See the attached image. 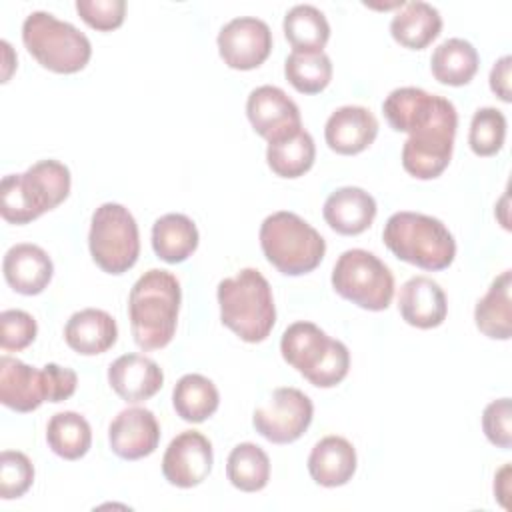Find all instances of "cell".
Returning <instances> with one entry per match:
<instances>
[{
    "mask_svg": "<svg viewBox=\"0 0 512 512\" xmlns=\"http://www.w3.org/2000/svg\"><path fill=\"white\" fill-rule=\"evenodd\" d=\"M284 36L296 52L322 50L330 38V24L312 4H296L284 16Z\"/></svg>",
    "mask_w": 512,
    "mask_h": 512,
    "instance_id": "obj_30",
    "label": "cell"
},
{
    "mask_svg": "<svg viewBox=\"0 0 512 512\" xmlns=\"http://www.w3.org/2000/svg\"><path fill=\"white\" fill-rule=\"evenodd\" d=\"M108 384L124 402L138 404L162 388L164 372L148 356L122 354L108 368Z\"/></svg>",
    "mask_w": 512,
    "mask_h": 512,
    "instance_id": "obj_18",
    "label": "cell"
},
{
    "mask_svg": "<svg viewBox=\"0 0 512 512\" xmlns=\"http://www.w3.org/2000/svg\"><path fill=\"white\" fill-rule=\"evenodd\" d=\"M198 240V228L186 214H164L152 226V248L156 256L168 264L190 258L198 248Z\"/></svg>",
    "mask_w": 512,
    "mask_h": 512,
    "instance_id": "obj_26",
    "label": "cell"
},
{
    "mask_svg": "<svg viewBox=\"0 0 512 512\" xmlns=\"http://www.w3.org/2000/svg\"><path fill=\"white\" fill-rule=\"evenodd\" d=\"M180 282L160 268L144 272L128 296V316L134 342L142 350H158L170 344L178 324Z\"/></svg>",
    "mask_w": 512,
    "mask_h": 512,
    "instance_id": "obj_1",
    "label": "cell"
},
{
    "mask_svg": "<svg viewBox=\"0 0 512 512\" xmlns=\"http://www.w3.org/2000/svg\"><path fill=\"white\" fill-rule=\"evenodd\" d=\"M220 320L240 340L256 344L268 338L276 324L270 282L256 268H244L218 284Z\"/></svg>",
    "mask_w": 512,
    "mask_h": 512,
    "instance_id": "obj_3",
    "label": "cell"
},
{
    "mask_svg": "<svg viewBox=\"0 0 512 512\" xmlns=\"http://www.w3.org/2000/svg\"><path fill=\"white\" fill-rule=\"evenodd\" d=\"M76 12L94 30L110 32L122 26L126 16L124 0H76Z\"/></svg>",
    "mask_w": 512,
    "mask_h": 512,
    "instance_id": "obj_37",
    "label": "cell"
},
{
    "mask_svg": "<svg viewBox=\"0 0 512 512\" xmlns=\"http://www.w3.org/2000/svg\"><path fill=\"white\" fill-rule=\"evenodd\" d=\"M0 402L16 412H32L48 402L44 368H34L18 358H0Z\"/></svg>",
    "mask_w": 512,
    "mask_h": 512,
    "instance_id": "obj_16",
    "label": "cell"
},
{
    "mask_svg": "<svg viewBox=\"0 0 512 512\" xmlns=\"http://www.w3.org/2000/svg\"><path fill=\"white\" fill-rule=\"evenodd\" d=\"M216 42L226 66L234 70H254L270 56L272 32L260 18L238 16L222 26Z\"/></svg>",
    "mask_w": 512,
    "mask_h": 512,
    "instance_id": "obj_13",
    "label": "cell"
},
{
    "mask_svg": "<svg viewBox=\"0 0 512 512\" xmlns=\"http://www.w3.org/2000/svg\"><path fill=\"white\" fill-rule=\"evenodd\" d=\"M34 482V466L24 452L4 450L0 454V496L4 500L24 496Z\"/></svg>",
    "mask_w": 512,
    "mask_h": 512,
    "instance_id": "obj_35",
    "label": "cell"
},
{
    "mask_svg": "<svg viewBox=\"0 0 512 512\" xmlns=\"http://www.w3.org/2000/svg\"><path fill=\"white\" fill-rule=\"evenodd\" d=\"M506 140V116L492 106L478 108L470 122L468 144L476 156H494Z\"/></svg>",
    "mask_w": 512,
    "mask_h": 512,
    "instance_id": "obj_34",
    "label": "cell"
},
{
    "mask_svg": "<svg viewBox=\"0 0 512 512\" xmlns=\"http://www.w3.org/2000/svg\"><path fill=\"white\" fill-rule=\"evenodd\" d=\"M398 310L406 324L430 330L446 320L448 302L436 280L428 276H412L400 288Z\"/></svg>",
    "mask_w": 512,
    "mask_h": 512,
    "instance_id": "obj_19",
    "label": "cell"
},
{
    "mask_svg": "<svg viewBox=\"0 0 512 512\" xmlns=\"http://www.w3.org/2000/svg\"><path fill=\"white\" fill-rule=\"evenodd\" d=\"M510 68H512V56H502L500 60L494 62L490 70V90L502 100L510 102L512 100V90H510Z\"/></svg>",
    "mask_w": 512,
    "mask_h": 512,
    "instance_id": "obj_40",
    "label": "cell"
},
{
    "mask_svg": "<svg viewBox=\"0 0 512 512\" xmlns=\"http://www.w3.org/2000/svg\"><path fill=\"white\" fill-rule=\"evenodd\" d=\"M246 116L268 144L286 140L302 130L300 110L296 102L278 86H258L248 94Z\"/></svg>",
    "mask_w": 512,
    "mask_h": 512,
    "instance_id": "obj_12",
    "label": "cell"
},
{
    "mask_svg": "<svg viewBox=\"0 0 512 512\" xmlns=\"http://www.w3.org/2000/svg\"><path fill=\"white\" fill-rule=\"evenodd\" d=\"M494 494L498 498V502L508 508V502L506 498L510 496V464H504L496 476H494Z\"/></svg>",
    "mask_w": 512,
    "mask_h": 512,
    "instance_id": "obj_41",
    "label": "cell"
},
{
    "mask_svg": "<svg viewBox=\"0 0 512 512\" xmlns=\"http://www.w3.org/2000/svg\"><path fill=\"white\" fill-rule=\"evenodd\" d=\"M332 288L352 304L380 312L392 302L394 276L376 254L352 248L338 256L332 268Z\"/></svg>",
    "mask_w": 512,
    "mask_h": 512,
    "instance_id": "obj_10",
    "label": "cell"
},
{
    "mask_svg": "<svg viewBox=\"0 0 512 512\" xmlns=\"http://www.w3.org/2000/svg\"><path fill=\"white\" fill-rule=\"evenodd\" d=\"M108 442L112 452L122 460L146 458L160 442L158 420L148 408H124L110 422Z\"/></svg>",
    "mask_w": 512,
    "mask_h": 512,
    "instance_id": "obj_15",
    "label": "cell"
},
{
    "mask_svg": "<svg viewBox=\"0 0 512 512\" xmlns=\"http://www.w3.org/2000/svg\"><path fill=\"white\" fill-rule=\"evenodd\" d=\"M172 404L184 422L200 424L218 410L220 394L210 378L202 374H184L172 390Z\"/></svg>",
    "mask_w": 512,
    "mask_h": 512,
    "instance_id": "obj_28",
    "label": "cell"
},
{
    "mask_svg": "<svg viewBox=\"0 0 512 512\" xmlns=\"http://www.w3.org/2000/svg\"><path fill=\"white\" fill-rule=\"evenodd\" d=\"M2 272L12 290L24 296H36L50 284L54 264L46 250L36 244L22 242L14 244L4 254Z\"/></svg>",
    "mask_w": 512,
    "mask_h": 512,
    "instance_id": "obj_20",
    "label": "cell"
},
{
    "mask_svg": "<svg viewBox=\"0 0 512 512\" xmlns=\"http://www.w3.org/2000/svg\"><path fill=\"white\" fill-rule=\"evenodd\" d=\"M442 30L440 12L422 0L404 2L402 10H398L390 20L392 38L410 50L426 48Z\"/></svg>",
    "mask_w": 512,
    "mask_h": 512,
    "instance_id": "obj_24",
    "label": "cell"
},
{
    "mask_svg": "<svg viewBox=\"0 0 512 512\" xmlns=\"http://www.w3.org/2000/svg\"><path fill=\"white\" fill-rule=\"evenodd\" d=\"M286 80L302 94H318L332 80V60L324 50L296 52L284 62Z\"/></svg>",
    "mask_w": 512,
    "mask_h": 512,
    "instance_id": "obj_33",
    "label": "cell"
},
{
    "mask_svg": "<svg viewBox=\"0 0 512 512\" xmlns=\"http://www.w3.org/2000/svg\"><path fill=\"white\" fill-rule=\"evenodd\" d=\"M230 484L242 492H258L270 480V458L254 442H242L232 448L226 462Z\"/></svg>",
    "mask_w": 512,
    "mask_h": 512,
    "instance_id": "obj_31",
    "label": "cell"
},
{
    "mask_svg": "<svg viewBox=\"0 0 512 512\" xmlns=\"http://www.w3.org/2000/svg\"><path fill=\"white\" fill-rule=\"evenodd\" d=\"M118 326L116 320L100 308H84L74 312L64 326L66 344L82 354L96 356L116 344Z\"/></svg>",
    "mask_w": 512,
    "mask_h": 512,
    "instance_id": "obj_22",
    "label": "cell"
},
{
    "mask_svg": "<svg viewBox=\"0 0 512 512\" xmlns=\"http://www.w3.org/2000/svg\"><path fill=\"white\" fill-rule=\"evenodd\" d=\"M260 248L278 272L302 276L322 262L326 240L298 214L280 210L264 218L260 226Z\"/></svg>",
    "mask_w": 512,
    "mask_h": 512,
    "instance_id": "obj_6",
    "label": "cell"
},
{
    "mask_svg": "<svg viewBox=\"0 0 512 512\" xmlns=\"http://www.w3.org/2000/svg\"><path fill=\"white\" fill-rule=\"evenodd\" d=\"M378 134L376 116L364 106L336 108L324 126V138L330 150L342 156H352L366 150Z\"/></svg>",
    "mask_w": 512,
    "mask_h": 512,
    "instance_id": "obj_17",
    "label": "cell"
},
{
    "mask_svg": "<svg viewBox=\"0 0 512 512\" xmlns=\"http://www.w3.org/2000/svg\"><path fill=\"white\" fill-rule=\"evenodd\" d=\"M376 210V200L364 188L342 186L326 198L322 214L334 232L356 236L372 226Z\"/></svg>",
    "mask_w": 512,
    "mask_h": 512,
    "instance_id": "obj_21",
    "label": "cell"
},
{
    "mask_svg": "<svg viewBox=\"0 0 512 512\" xmlns=\"http://www.w3.org/2000/svg\"><path fill=\"white\" fill-rule=\"evenodd\" d=\"M88 246L92 260L104 272H128L140 254L138 224L130 210L116 202H104L98 206L90 220Z\"/></svg>",
    "mask_w": 512,
    "mask_h": 512,
    "instance_id": "obj_9",
    "label": "cell"
},
{
    "mask_svg": "<svg viewBox=\"0 0 512 512\" xmlns=\"http://www.w3.org/2000/svg\"><path fill=\"white\" fill-rule=\"evenodd\" d=\"M510 284L512 272L504 270L492 280L488 292L476 302L474 308L476 328L492 340H508L512 336Z\"/></svg>",
    "mask_w": 512,
    "mask_h": 512,
    "instance_id": "obj_25",
    "label": "cell"
},
{
    "mask_svg": "<svg viewBox=\"0 0 512 512\" xmlns=\"http://www.w3.org/2000/svg\"><path fill=\"white\" fill-rule=\"evenodd\" d=\"M478 52L464 38H448L438 44L430 58L432 76L440 84L448 86H464L478 72Z\"/></svg>",
    "mask_w": 512,
    "mask_h": 512,
    "instance_id": "obj_27",
    "label": "cell"
},
{
    "mask_svg": "<svg viewBox=\"0 0 512 512\" xmlns=\"http://www.w3.org/2000/svg\"><path fill=\"white\" fill-rule=\"evenodd\" d=\"M482 430L486 438L502 448L510 450L512 446V404L510 398L492 400L482 412Z\"/></svg>",
    "mask_w": 512,
    "mask_h": 512,
    "instance_id": "obj_38",
    "label": "cell"
},
{
    "mask_svg": "<svg viewBox=\"0 0 512 512\" xmlns=\"http://www.w3.org/2000/svg\"><path fill=\"white\" fill-rule=\"evenodd\" d=\"M212 444L198 430H184L168 444L162 456L164 478L178 488L202 484L212 470Z\"/></svg>",
    "mask_w": 512,
    "mask_h": 512,
    "instance_id": "obj_14",
    "label": "cell"
},
{
    "mask_svg": "<svg viewBox=\"0 0 512 512\" xmlns=\"http://www.w3.org/2000/svg\"><path fill=\"white\" fill-rule=\"evenodd\" d=\"M44 374H46V386H48V402L68 400L76 392L78 376L72 368L50 362L44 366Z\"/></svg>",
    "mask_w": 512,
    "mask_h": 512,
    "instance_id": "obj_39",
    "label": "cell"
},
{
    "mask_svg": "<svg viewBox=\"0 0 512 512\" xmlns=\"http://www.w3.org/2000/svg\"><path fill=\"white\" fill-rule=\"evenodd\" d=\"M70 170L58 160H40L0 184V214L10 224H28L62 204L70 194Z\"/></svg>",
    "mask_w": 512,
    "mask_h": 512,
    "instance_id": "obj_2",
    "label": "cell"
},
{
    "mask_svg": "<svg viewBox=\"0 0 512 512\" xmlns=\"http://www.w3.org/2000/svg\"><path fill=\"white\" fill-rule=\"evenodd\" d=\"M46 442L56 456L64 460H78L90 450L92 428L82 414L64 410L48 420Z\"/></svg>",
    "mask_w": 512,
    "mask_h": 512,
    "instance_id": "obj_29",
    "label": "cell"
},
{
    "mask_svg": "<svg viewBox=\"0 0 512 512\" xmlns=\"http://www.w3.org/2000/svg\"><path fill=\"white\" fill-rule=\"evenodd\" d=\"M38 324L24 310H4L0 314V346L6 352H20L36 338Z\"/></svg>",
    "mask_w": 512,
    "mask_h": 512,
    "instance_id": "obj_36",
    "label": "cell"
},
{
    "mask_svg": "<svg viewBox=\"0 0 512 512\" xmlns=\"http://www.w3.org/2000/svg\"><path fill=\"white\" fill-rule=\"evenodd\" d=\"M458 128V112L454 104L442 96L434 114L414 130L402 146V166L418 180L438 178L450 164L454 136Z\"/></svg>",
    "mask_w": 512,
    "mask_h": 512,
    "instance_id": "obj_8",
    "label": "cell"
},
{
    "mask_svg": "<svg viewBox=\"0 0 512 512\" xmlns=\"http://www.w3.org/2000/svg\"><path fill=\"white\" fill-rule=\"evenodd\" d=\"M314 416L312 400L298 388L282 386L254 410L252 424L256 432L272 444H290L310 426Z\"/></svg>",
    "mask_w": 512,
    "mask_h": 512,
    "instance_id": "obj_11",
    "label": "cell"
},
{
    "mask_svg": "<svg viewBox=\"0 0 512 512\" xmlns=\"http://www.w3.org/2000/svg\"><path fill=\"white\" fill-rule=\"evenodd\" d=\"M382 240L396 258L424 270H444L456 256V240L444 222L420 212H394Z\"/></svg>",
    "mask_w": 512,
    "mask_h": 512,
    "instance_id": "obj_4",
    "label": "cell"
},
{
    "mask_svg": "<svg viewBox=\"0 0 512 512\" xmlns=\"http://www.w3.org/2000/svg\"><path fill=\"white\" fill-rule=\"evenodd\" d=\"M22 42L42 68L56 74L80 72L92 56L84 32L44 10L30 12L24 18Z\"/></svg>",
    "mask_w": 512,
    "mask_h": 512,
    "instance_id": "obj_7",
    "label": "cell"
},
{
    "mask_svg": "<svg viewBox=\"0 0 512 512\" xmlns=\"http://www.w3.org/2000/svg\"><path fill=\"white\" fill-rule=\"evenodd\" d=\"M356 462V450L346 438L326 436L314 444L308 456V472L316 484L336 488L352 480Z\"/></svg>",
    "mask_w": 512,
    "mask_h": 512,
    "instance_id": "obj_23",
    "label": "cell"
},
{
    "mask_svg": "<svg viewBox=\"0 0 512 512\" xmlns=\"http://www.w3.org/2000/svg\"><path fill=\"white\" fill-rule=\"evenodd\" d=\"M316 158V146L304 128L294 136L268 144L266 162L270 170L280 178H298L306 174Z\"/></svg>",
    "mask_w": 512,
    "mask_h": 512,
    "instance_id": "obj_32",
    "label": "cell"
},
{
    "mask_svg": "<svg viewBox=\"0 0 512 512\" xmlns=\"http://www.w3.org/2000/svg\"><path fill=\"white\" fill-rule=\"evenodd\" d=\"M282 358L296 368L312 386L332 388L350 368V352L344 342L330 338L312 322L290 324L280 340Z\"/></svg>",
    "mask_w": 512,
    "mask_h": 512,
    "instance_id": "obj_5",
    "label": "cell"
}]
</instances>
